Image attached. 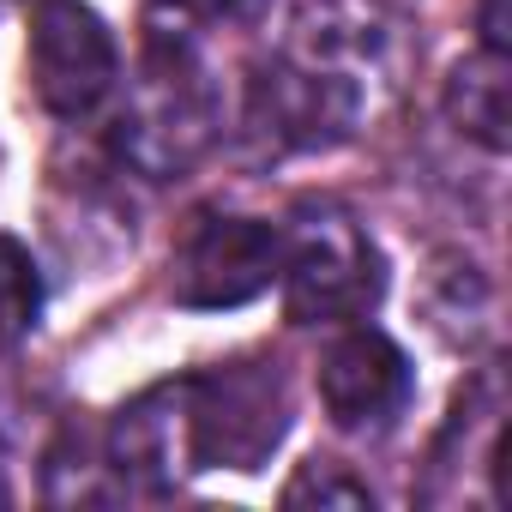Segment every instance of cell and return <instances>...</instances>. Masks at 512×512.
<instances>
[{
	"label": "cell",
	"instance_id": "2",
	"mask_svg": "<svg viewBox=\"0 0 512 512\" xmlns=\"http://www.w3.org/2000/svg\"><path fill=\"white\" fill-rule=\"evenodd\" d=\"M211 91H205V79H199V61L175 43H163L157 37V49H151V67H145V79H139V91H133V103L121 109V121H115V145H121V157L133 163V169H145V175H175V169H187L205 145H211Z\"/></svg>",
	"mask_w": 512,
	"mask_h": 512
},
{
	"label": "cell",
	"instance_id": "4",
	"mask_svg": "<svg viewBox=\"0 0 512 512\" xmlns=\"http://www.w3.org/2000/svg\"><path fill=\"white\" fill-rule=\"evenodd\" d=\"M121 79L115 31L85 0H43L31 19V85L49 115H91Z\"/></svg>",
	"mask_w": 512,
	"mask_h": 512
},
{
	"label": "cell",
	"instance_id": "5",
	"mask_svg": "<svg viewBox=\"0 0 512 512\" xmlns=\"http://www.w3.org/2000/svg\"><path fill=\"white\" fill-rule=\"evenodd\" d=\"M284 266V235L260 217H205L175 253V302L181 308H241L266 296Z\"/></svg>",
	"mask_w": 512,
	"mask_h": 512
},
{
	"label": "cell",
	"instance_id": "6",
	"mask_svg": "<svg viewBox=\"0 0 512 512\" xmlns=\"http://www.w3.org/2000/svg\"><path fill=\"white\" fill-rule=\"evenodd\" d=\"M109 464L127 488H145V494H163L181 476H193L199 470V386L163 380L127 398L109 428Z\"/></svg>",
	"mask_w": 512,
	"mask_h": 512
},
{
	"label": "cell",
	"instance_id": "11",
	"mask_svg": "<svg viewBox=\"0 0 512 512\" xmlns=\"http://www.w3.org/2000/svg\"><path fill=\"white\" fill-rule=\"evenodd\" d=\"M284 506H374L368 482H356L344 464H302L284 488Z\"/></svg>",
	"mask_w": 512,
	"mask_h": 512
},
{
	"label": "cell",
	"instance_id": "3",
	"mask_svg": "<svg viewBox=\"0 0 512 512\" xmlns=\"http://www.w3.org/2000/svg\"><path fill=\"white\" fill-rule=\"evenodd\" d=\"M199 470H260L284 428H290V398L278 368L266 362H229L217 374H199Z\"/></svg>",
	"mask_w": 512,
	"mask_h": 512
},
{
	"label": "cell",
	"instance_id": "10",
	"mask_svg": "<svg viewBox=\"0 0 512 512\" xmlns=\"http://www.w3.org/2000/svg\"><path fill=\"white\" fill-rule=\"evenodd\" d=\"M37 314H43V278H37V260L0 235V350H13L19 338L37 332Z\"/></svg>",
	"mask_w": 512,
	"mask_h": 512
},
{
	"label": "cell",
	"instance_id": "13",
	"mask_svg": "<svg viewBox=\"0 0 512 512\" xmlns=\"http://www.w3.org/2000/svg\"><path fill=\"white\" fill-rule=\"evenodd\" d=\"M181 7H187V13H235L241 0H181Z\"/></svg>",
	"mask_w": 512,
	"mask_h": 512
},
{
	"label": "cell",
	"instance_id": "12",
	"mask_svg": "<svg viewBox=\"0 0 512 512\" xmlns=\"http://www.w3.org/2000/svg\"><path fill=\"white\" fill-rule=\"evenodd\" d=\"M482 49L506 55V13H500V0H488V7H482Z\"/></svg>",
	"mask_w": 512,
	"mask_h": 512
},
{
	"label": "cell",
	"instance_id": "8",
	"mask_svg": "<svg viewBox=\"0 0 512 512\" xmlns=\"http://www.w3.org/2000/svg\"><path fill=\"white\" fill-rule=\"evenodd\" d=\"M350 85L320 73V67H272L266 79H253V115L266 121V133L290 145H320L350 127Z\"/></svg>",
	"mask_w": 512,
	"mask_h": 512
},
{
	"label": "cell",
	"instance_id": "1",
	"mask_svg": "<svg viewBox=\"0 0 512 512\" xmlns=\"http://www.w3.org/2000/svg\"><path fill=\"white\" fill-rule=\"evenodd\" d=\"M284 308L296 326L356 320L380 296V260L356 217L338 205H302L296 229L284 235Z\"/></svg>",
	"mask_w": 512,
	"mask_h": 512
},
{
	"label": "cell",
	"instance_id": "7",
	"mask_svg": "<svg viewBox=\"0 0 512 512\" xmlns=\"http://www.w3.org/2000/svg\"><path fill=\"white\" fill-rule=\"evenodd\" d=\"M410 386H416L410 356H404L386 332H374V326L344 332V338L326 350V362H320V404H326V416H332L338 428H350V434L386 428V422L410 404Z\"/></svg>",
	"mask_w": 512,
	"mask_h": 512
},
{
	"label": "cell",
	"instance_id": "9",
	"mask_svg": "<svg viewBox=\"0 0 512 512\" xmlns=\"http://www.w3.org/2000/svg\"><path fill=\"white\" fill-rule=\"evenodd\" d=\"M446 115L482 151H506V139H512V79H506V55L482 49V55L458 61L452 79H446Z\"/></svg>",
	"mask_w": 512,
	"mask_h": 512
}]
</instances>
